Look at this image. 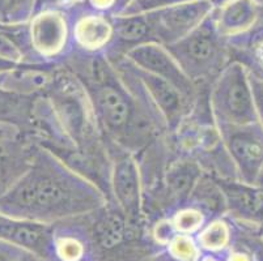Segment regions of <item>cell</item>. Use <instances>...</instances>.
I'll return each mask as SVG.
<instances>
[{"label":"cell","instance_id":"cell-15","mask_svg":"<svg viewBox=\"0 0 263 261\" xmlns=\"http://www.w3.org/2000/svg\"><path fill=\"white\" fill-rule=\"evenodd\" d=\"M41 238V234L37 230L32 229V227L26 226V225L16 224L13 233H12L11 239L16 243L24 244V246H34Z\"/></svg>","mask_w":263,"mask_h":261},{"label":"cell","instance_id":"cell-1","mask_svg":"<svg viewBox=\"0 0 263 261\" xmlns=\"http://www.w3.org/2000/svg\"><path fill=\"white\" fill-rule=\"evenodd\" d=\"M216 99L232 121L246 122L252 116V94L238 68L231 69L221 80Z\"/></svg>","mask_w":263,"mask_h":261},{"label":"cell","instance_id":"cell-26","mask_svg":"<svg viewBox=\"0 0 263 261\" xmlns=\"http://www.w3.org/2000/svg\"><path fill=\"white\" fill-rule=\"evenodd\" d=\"M212 2H216V3H217V2H220V0H212Z\"/></svg>","mask_w":263,"mask_h":261},{"label":"cell","instance_id":"cell-6","mask_svg":"<svg viewBox=\"0 0 263 261\" xmlns=\"http://www.w3.org/2000/svg\"><path fill=\"white\" fill-rule=\"evenodd\" d=\"M100 111L106 121L107 126L118 129L128 121V105L123 95L111 86H105L97 94Z\"/></svg>","mask_w":263,"mask_h":261},{"label":"cell","instance_id":"cell-8","mask_svg":"<svg viewBox=\"0 0 263 261\" xmlns=\"http://www.w3.org/2000/svg\"><path fill=\"white\" fill-rule=\"evenodd\" d=\"M227 195L234 207L248 214H257L263 208V193L240 186H224Z\"/></svg>","mask_w":263,"mask_h":261},{"label":"cell","instance_id":"cell-17","mask_svg":"<svg viewBox=\"0 0 263 261\" xmlns=\"http://www.w3.org/2000/svg\"><path fill=\"white\" fill-rule=\"evenodd\" d=\"M191 180H193V175L191 174L189 175L187 170H181L172 179V187L177 193H182L187 190Z\"/></svg>","mask_w":263,"mask_h":261},{"label":"cell","instance_id":"cell-21","mask_svg":"<svg viewBox=\"0 0 263 261\" xmlns=\"http://www.w3.org/2000/svg\"><path fill=\"white\" fill-rule=\"evenodd\" d=\"M198 222V217H195L194 214L190 215V218H189V214L185 215L182 218V221H181V226L185 227V229H190V227L195 226Z\"/></svg>","mask_w":263,"mask_h":261},{"label":"cell","instance_id":"cell-4","mask_svg":"<svg viewBox=\"0 0 263 261\" xmlns=\"http://www.w3.org/2000/svg\"><path fill=\"white\" fill-rule=\"evenodd\" d=\"M114 186L121 204H123L126 212L134 215L139 204V184L138 172L131 159H123L116 167Z\"/></svg>","mask_w":263,"mask_h":261},{"label":"cell","instance_id":"cell-23","mask_svg":"<svg viewBox=\"0 0 263 261\" xmlns=\"http://www.w3.org/2000/svg\"><path fill=\"white\" fill-rule=\"evenodd\" d=\"M160 3H174V2H179V0H159Z\"/></svg>","mask_w":263,"mask_h":261},{"label":"cell","instance_id":"cell-2","mask_svg":"<svg viewBox=\"0 0 263 261\" xmlns=\"http://www.w3.org/2000/svg\"><path fill=\"white\" fill-rule=\"evenodd\" d=\"M68 197V192L61 182L52 178H33L25 182L12 193V201L23 207L51 208L62 204Z\"/></svg>","mask_w":263,"mask_h":261},{"label":"cell","instance_id":"cell-13","mask_svg":"<svg viewBox=\"0 0 263 261\" xmlns=\"http://www.w3.org/2000/svg\"><path fill=\"white\" fill-rule=\"evenodd\" d=\"M252 7L250 4L243 2V0H238L234 2L233 4L227 8L226 14H224V20L228 26H243L248 24V21L252 17Z\"/></svg>","mask_w":263,"mask_h":261},{"label":"cell","instance_id":"cell-12","mask_svg":"<svg viewBox=\"0 0 263 261\" xmlns=\"http://www.w3.org/2000/svg\"><path fill=\"white\" fill-rule=\"evenodd\" d=\"M124 222L118 214L109 215L100 227V242L105 248H113L123 238Z\"/></svg>","mask_w":263,"mask_h":261},{"label":"cell","instance_id":"cell-18","mask_svg":"<svg viewBox=\"0 0 263 261\" xmlns=\"http://www.w3.org/2000/svg\"><path fill=\"white\" fill-rule=\"evenodd\" d=\"M2 56H3L4 61L18 59V56H20V52L16 49L15 45L4 35H0V59H2Z\"/></svg>","mask_w":263,"mask_h":261},{"label":"cell","instance_id":"cell-14","mask_svg":"<svg viewBox=\"0 0 263 261\" xmlns=\"http://www.w3.org/2000/svg\"><path fill=\"white\" fill-rule=\"evenodd\" d=\"M147 24L142 18H130L119 24L118 34L124 41H139L147 34Z\"/></svg>","mask_w":263,"mask_h":261},{"label":"cell","instance_id":"cell-9","mask_svg":"<svg viewBox=\"0 0 263 261\" xmlns=\"http://www.w3.org/2000/svg\"><path fill=\"white\" fill-rule=\"evenodd\" d=\"M144 78L160 106L171 115L177 114L179 109V97L174 90V86L169 81L156 75H147Z\"/></svg>","mask_w":263,"mask_h":261},{"label":"cell","instance_id":"cell-16","mask_svg":"<svg viewBox=\"0 0 263 261\" xmlns=\"http://www.w3.org/2000/svg\"><path fill=\"white\" fill-rule=\"evenodd\" d=\"M83 34L87 35L88 41H100L104 39L105 34L107 35V25H105L104 23L99 20H92L85 23V25L83 26Z\"/></svg>","mask_w":263,"mask_h":261},{"label":"cell","instance_id":"cell-20","mask_svg":"<svg viewBox=\"0 0 263 261\" xmlns=\"http://www.w3.org/2000/svg\"><path fill=\"white\" fill-rule=\"evenodd\" d=\"M255 93V101H257V105L259 107V112H260V116L263 119V86H255L254 89Z\"/></svg>","mask_w":263,"mask_h":261},{"label":"cell","instance_id":"cell-24","mask_svg":"<svg viewBox=\"0 0 263 261\" xmlns=\"http://www.w3.org/2000/svg\"><path fill=\"white\" fill-rule=\"evenodd\" d=\"M0 175H2V159H0Z\"/></svg>","mask_w":263,"mask_h":261},{"label":"cell","instance_id":"cell-22","mask_svg":"<svg viewBox=\"0 0 263 261\" xmlns=\"http://www.w3.org/2000/svg\"><path fill=\"white\" fill-rule=\"evenodd\" d=\"M9 67V63L7 61H4V59H0V68H8Z\"/></svg>","mask_w":263,"mask_h":261},{"label":"cell","instance_id":"cell-27","mask_svg":"<svg viewBox=\"0 0 263 261\" xmlns=\"http://www.w3.org/2000/svg\"><path fill=\"white\" fill-rule=\"evenodd\" d=\"M260 186H262V188H263V179H262V183H260Z\"/></svg>","mask_w":263,"mask_h":261},{"label":"cell","instance_id":"cell-11","mask_svg":"<svg viewBox=\"0 0 263 261\" xmlns=\"http://www.w3.org/2000/svg\"><path fill=\"white\" fill-rule=\"evenodd\" d=\"M203 12L204 8L203 7L199 8L197 4L179 7L169 12L168 16H165V25L171 32H178L193 25Z\"/></svg>","mask_w":263,"mask_h":261},{"label":"cell","instance_id":"cell-7","mask_svg":"<svg viewBox=\"0 0 263 261\" xmlns=\"http://www.w3.org/2000/svg\"><path fill=\"white\" fill-rule=\"evenodd\" d=\"M181 52L185 63L195 68H203L211 63L216 55V45L209 35L195 34L183 42Z\"/></svg>","mask_w":263,"mask_h":261},{"label":"cell","instance_id":"cell-5","mask_svg":"<svg viewBox=\"0 0 263 261\" xmlns=\"http://www.w3.org/2000/svg\"><path fill=\"white\" fill-rule=\"evenodd\" d=\"M231 150L245 175L254 176L263 161V144L252 135L240 133L231 138Z\"/></svg>","mask_w":263,"mask_h":261},{"label":"cell","instance_id":"cell-10","mask_svg":"<svg viewBox=\"0 0 263 261\" xmlns=\"http://www.w3.org/2000/svg\"><path fill=\"white\" fill-rule=\"evenodd\" d=\"M63 35V28L57 17L47 16L35 23V34L38 46L42 49H54L59 45Z\"/></svg>","mask_w":263,"mask_h":261},{"label":"cell","instance_id":"cell-19","mask_svg":"<svg viewBox=\"0 0 263 261\" xmlns=\"http://www.w3.org/2000/svg\"><path fill=\"white\" fill-rule=\"evenodd\" d=\"M223 242H224L223 230L214 229L207 234V244H210V246H212V247H216V246L223 244Z\"/></svg>","mask_w":263,"mask_h":261},{"label":"cell","instance_id":"cell-25","mask_svg":"<svg viewBox=\"0 0 263 261\" xmlns=\"http://www.w3.org/2000/svg\"><path fill=\"white\" fill-rule=\"evenodd\" d=\"M260 261H263V253H260Z\"/></svg>","mask_w":263,"mask_h":261},{"label":"cell","instance_id":"cell-3","mask_svg":"<svg viewBox=\"0 0 263 261\" xmlns=\"http://www.w3.org/2000/svg\"><path fill=\"white\" fill-rule=\"evenodd\" d=\"M130 56L133 61H135L139 66L144 67L154 75L162 77L164 80L169 81L173 86L181 89L182 92H189L187 78L183 76V73L179 71L171 56L166 55V52L156 46H140L138 49H134L130 52Z\"/></svg>","mask_w":263,"mask_h":261}]
</instances>
